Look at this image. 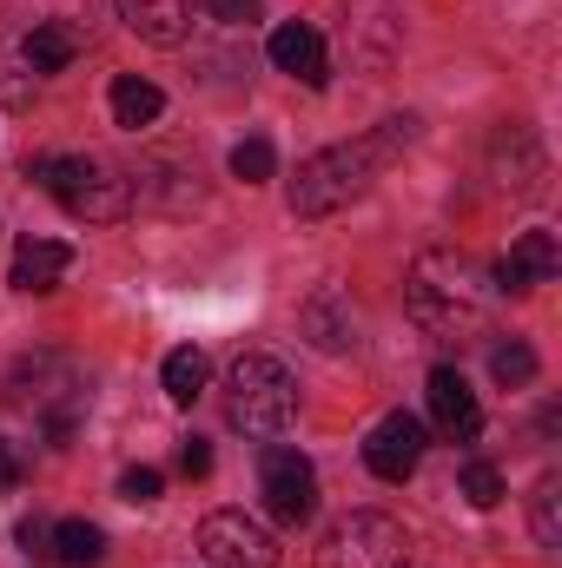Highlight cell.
Masks as SVG:
<instances>
[{
  "label": "cell",
  "mask_w": 562,
  "mask_h": 568,
  "mask_svg": "<svg viewBox=\"0 0 562 568\" xmlns=\"http://www.w3.org/2000/svg\"><path fill=\"white\" fill-rule=\"evenodd\" d=\"M411 145H418V113H391V120H378V126L358 133V140L311 152V159L298 165V179H291V212H298V219H331V212H344V205L364 199Z\"/></svg>",
  "instance_id": "obj_1"
},
{
  "label": "cell",
  "mask_w": 562,
  "mask_h": 568,
  "mask_svg": "<svg viewBox=\"0 0 562 568\" xmlns=\"http://www.w3.org/2000/svg\"><path fill=\"white\" fill-rule=\"evenodd\" d=\"M490 272L470 258V252H450V245H430L411 258V278H404V311L423 337L436 344H470L490 331Z\"/></svg>",
  "instance_id": "obj_2"
},
{
  "label": "cell",
  "mask_w": 562,
  "mask_h": 568,
  "mask_svg": "<svg viewBox=\"0 0 562 568\" xmlns=\"http://www.w3.org/2000/svg\"><path fill=\"white\" fill-rule=\"evenodd\" d=\"M27 179L47 199H60V212L80 219V225H113V219L133 212V179L120 165L93 159V152H40L27 165Z\"/></svg>",
  "instance_id": "obj_3"
},
{
  "label": "cell",
  "mask_w": 562,
  "mask_h": 568,
  "mask_svg": "<svg viewBox=\"0 0 562 568\" xmlns=\"http://www.w3.org/2000/svg\"><path fill=\"white\" fill-rule=\"evenodd\" d=\"M7 410H27L33 429H40L53 449H67L73 429H80V417H87V377H80L60 351H33V357H20L13 377H7Z\"/></svg>",
  "instance_id": "obj_4"
},
{
  "label": "cell",
  "mask_w": 562,
  "mask_h": 568,
  "mask_svg": "<svg viewBox=\"0 0 562 568\" xmlns=\"http://www.w3.org/2000/svg\"><path fill=\"white\" fill-rule=\"evenodd\" d=\"M298 417V384L279 357L265 351H239L225 364V424L245 436H279Z\"/></svg>",
  "instance_id": "obj_5"
},
{
  "label": "cell",
  "mask_w": 562,
  "mask_h": 568,
  "mask_svg": "<svg viewBox=\"0 0 562 568\" xmlns=\"http://www.w3.org/2000/svg\"><path fill=\"white\" fill-rule=\"evenodd\" d=\"M318 568H411V536L384 509H351L344 523L324 529Z\"/></svg>",
  "instance_id": "obj_6"
},
{
  "label": "cell",
  "mask_w": 562,
  "mask_h": 568,
  "mask_svg": "<svg viewBox=\"0 0 562 568\" xmlns=\"http://www.w3.org/2000/svg\"><path fill=\"white\" fill-rule=\"evenodd\" d=\"M199 549L212 568H279V542L265 523H252L245 509H212L199 523Z\"/></svg>",
  "instance_id": "obj_7"
},
{
  "label": "cell",
  "mask_w": 562,
  "mask_h": 568,
  "mask_svg": "<svg viewBox=\"0 0 562 568\" xmlns=\"http://www.w3.org/2000/svg\"><path fill=\"white\" fill-rule=\"evenodd\" d=\"M259 489H265V509H272V523L284 529H304L311 516H318V469L298 456V449H265V463H259Z\"/></svg>",
  "instance_id": "obj_8"
},
{
  "label": "cell",
  "mask_w": 562,
  "mask_h": 568,
  "mask_svg": "<svg viewBox=\"0 0 562 568\" xmlns=\"http://www.w3.org/2000/svg\"><path fill=\"white\" fill-rule=\"evenodd\" d=\"M562 272V245H556V232H543V225H530L503 258H496V291H510V297H523V291H536V284H550Z\"/></svg>",
  "instance_id": "obj_9"
},
{
  "label": "cell",
  "mask_w": 562,
  "mask_h": 568,
  "mask_svg": "<svg viewBox=\"0 0 562 568\" xmlns=\"http://www.w3.org/2000/svg\"><path fill=\"white\" fill-rule=\"evenodd\" d=\"M364 463H371V476H378V483H411V476H418V463H423V424H418V417H404V410H391L384 424L371 429Z\"/></svg>",
  "instance_id": "obj_10"
},
{
  "label": "cell",
  "mask_w": 562,
  "mask_h": 568,
  "mask_svg": "<svg viewBox=\"0 0 562 568\" xmlns=\"http://www.w3.org/2000/svg\"><path fill=\"white\" fill-rule=\"evenodd\" d=\"M298 331H304L324 357H344V351L358 344V311H351V297H344L338 284H318V291L298 304Z\"/></svg>",
  "instance_id": "obj_11"
},
{
  "label": "cell",
  "mask_w": 562,
  "mask_h": 568,
  "mask_svg": "<svg viewBox=\"0 0 562 568\" xmlns=\"http://www.w3.org/2000/svg\"><path fill=\"white\" fill-rule=\"evenodd\" d=\"M423 397H430V424L443 429L450 443H470V436L483 429V410H476V390L463 384V371L436 364V371H430V384H423Z\"/></svg>",
  "instance_id": "obj_12"
},
{
  "label": "cell",
  "mask_w": 562,
  "mask_h": 568,
  "mask_svg": "<svg viewBox=\"0 0 562 568\" xmlns=\"http://www.w3.org/2000/svg\"><path fill=\"white\" fill-rule=\"evenodd\" d=\"M265 53H272V67H279V73L304 80V87H324V80H331V60H324V33H318V27H304V20H284V27H272Z\"/></svg>",
  "instance_id": "obj_13"
},
{
  "label": "cell",
  "mask_w": 562,
  "mask_h": 568,
  "mask_svg": "<svg viewBox=\"0 0 562 568\" xmlns=\"http://www.w3.org/2000/svg\"><path fill=\"white\" fill-rule=\"evenodd\" d=\"M490 159H496V185L503 192H536L543 185V145H536V133L530 126H503L496 140H490Z\"/></svg>",
  "instance_id": "obj_14"
},
{
  "label": "cell",
  "mask_w": 562,
  "mask_h": 568,
  "mask_svg": "<svg viewBox=\"0 0 562 568\" xmlns=\"http://www.w3.org/2000/svg\"><path fill=\"white\" fill-rule=\"evenodd\" d=\"M127 179H133V205H145V212H185V205H199V172L192 165L159 159V165L127 172Z\"/></svg>",
  "instance_id": "obj_15"
},
{
  "label": "cell",
  "mask_w": 562,
  "mask_h": 568,
  "mask_svg": "<svg viewBox=\"0 0 562 568\" xmlns=\"http://www.w3.org/2000/svg\"><path fill=\"white\" fill-rule=\"evenodd\" d=\"M73 272V245L67 239H20V252H13V291H53V284Z\"/></svg>",
  "instance_id": "obj_16"
},
{
  "label": "cell",
  "mask_w": 562,
  "mask_h": 568,
  "mask_svg": "<svg viewBox=\"0 0 562 568\" xmlns=\"http://www.w3.org/2000/svg\"><path fill=\"white\" fill-rule=\"evenodd\" d=\"M120 13L152 47H179L192 33V0H120Z\"/></svg>",
  "instance_id": "obj_17"
},
{
  "label": "cell",
  "mask_w": 562,
  "mask_h": 568,
  "mask_svg": "<svg viewBox=\"0 0 562 568\" xmlns=\"http://www.w3.org/2000/svg\"><path fill=\"white\" fill-rule=\"evenodd\" d=\"M80 47H87V33H80L73 20H40V27L27 33V47H20V53H27V67H33V80H40V73L73 67V60H80Z\"/></svg>",
  "instance_id": "obj_18"
},
{
  "label": "cell",
  "mask_w": 562,
  "mask_h": 568,
  "mask_svg": "<svg viewBox=\"0 0 562 568\" xmlns=\"http://www.w3.org/2000/svg\"><path fill=\"white\" fill-rule=\"evenodd\" d=\"M159 113H165V93H159L152 80H140V73H120V80H113V126L140 133Z\"/></svg>",
  "instance_id": "obj_19"
},
{
  "label": "cell",
  "mask_w": 562,
  "mask_h": 568,
  "mask_svg": "<svg viewBox=\"0 0 562 568\" xmlns=\"http://www.w3.org/2000/svg\"><path fill=\"white\" fill-rule=\"evenodd\" d=\"M47 542H53V556H60V562H73V568H93L100 556H107V536H100L87 516L53 523V529H47Z\"/></svg>",
  "instance_id": "obj_20"
},
{
  "label": "cell",
  "mask_w": 562,
  "mask_h": 568,
  "mask_svg": "<svg viewBox=\"0 0 562 568\" xmlns=\"http://www.w3.org/2000/svg\"><path fill=\"white\" fill-rule=\"evenodd\" d=\"M205 377H212V364H205V351H192V344H179V351L159 364V384H165L172 404H192V397L205 390Z\"/></svg>",
  "instance_id": "obj_21"
},
{
  "label": "cell",
  "mask_w": 562,
  "mask_h": 568,
  "mask_svg": "<svg viewBox=\"0 0 562 568\" xmlns=\"http://www.w3.org/2000/svg\"><path fill=\"white\" fill-rule=\"evenodd\" d=\"M530 529H536L543 556H556V549H562V483H556V476H543V483H536V496H530Z\"/></svg>",
  "instance_id": "obj_22"
},
{
  "label": "cell",
  "mask_w": 562,
  "mask_h": 568,
  "mask_svg": "<svg viewBox=\"0 0 562 568\" xmlns=\"http://www.w3.org/2000/svg\"><path fill=\"white\" fill-rule=\"evenodd\" d=\"M490 377H496L503 390H523V384H536V351H530L523 337L496 344V351H490Z\"/></svg>",
  "instance_id": "obj_23"
},
{
  "label": "cell",
  "mask_w": 562,
  "mask_h": 568,
  "mask_svg": "<svg viewBox=\"0 0 562 568\" xmlns=\"http://www.w3.org/2000/svg\"><path fill=\"white\" fill-rule=\"evenodd\" d=\"M272 172H279V152H272V140H239V145H232V179L265 185Z\"/></svg>",
  "instance_id": "obj_24"
},
{
  "label": "cell",
  "mask_w": 562,
  "mask_h": 568,
  "mask_svg": "<svg viewBox=\"0 0 562 568\" xmlns=\"http://www.w3.org/2000/svg\"><path fill=\"white\" fill-rule=\"evenodd\" d=\"M33 100V67H27V53H7V40H0V106H27Z\"/></svg>",
  "instance_id": "obj_25"
},
{
  "label": "cell",
  "mask_w": 562,
  "mask_h": 568,
  "mask_svg": "<svg viewBox=\"0 0 562 568\" xmlns=\"http://www.w3.org/2000/svg\"><path fill=\"white\" fill-rule=\"evenodd\" d=\"M463 496H470L476 509H496V503H503V476H496L490 463H463Z\"/></svg>",
  "instance_id": "obj_26"
},
{
  "label": "cell",
  "mask_w": 562,
  "mask_h": 568,
  "mask_svg": "<svg viewBox=\"0 0 562 568\" xmlns=\"http://www.w3.org/2000/svg\"><path fill=\"white\" fill-rule=\"evenodd\" d=\"M159 489H165V476H159L152 463H133V469L120 476V503H159Z\"/></svg>",
  "instance_id": "obj_27"
},
{
  "label": "cell",
  "mask_w": 562,
  "mask_h": 568,
  "mask_svg": "<svg viewBox=\"0 0 562 568\" xmlns=\"http://www.w3.org/2000/svg\"><path fill=\"white\" fill-rule=\"evenodd\" d=\"M205 20H225V27H252L265 13V0H192Z\"/></svg>",
  "instance_id": "obj_28"
},
{
  "label": "cell",
  "mask_w": 562,
  "mask_h": 568,
  "mask_svg": "<svg viewBox=\"0 0 562 568\" xmlns=\"http://www.w3.org/2000/svg\"><path fill=\"white\" fill-rule=\"evenodd\" d=\"M179 469H185V476H212V443H205V436H185V443H179Z\"/></svg>",
  "instance_id": "obj_29"
},
{
  "label": "cell",
  "mask_w": 562,
  "mask_h": 568,
  "mask_svg": "<svg viewBox=\"0 0 562 568\" xmlns=\"http://www.w3.org/2000/svg\"><path fill=\"white\" fill-rule=\"evenodd\" d=\"M20 476H27V456L0 436V496H13V489H20Z\"/></svg>",
  "instance_id": "obj_30"
},
{
  "label": "cell",
  "mask_w": 562,
  "mask_h": 568,
  "mask_svg": "<svg viewBox=\"0 0 562 568\" xmlns=\"http://www.w3.org/2000/svg\"><path fill=\"white\" fill-rule=\"evenodd\" d=\"M13 542H20V549H40V542H47V523H40V516H27V523L13 529Z\"/></svg>",
  "instance_id": "obj_31"
}]
</instances>
